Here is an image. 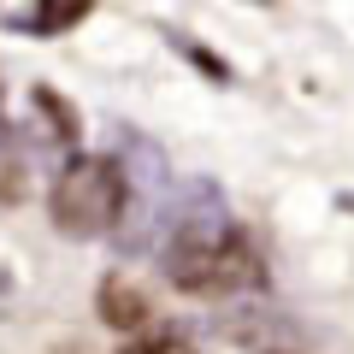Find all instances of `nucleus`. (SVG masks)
Wrapping results in <instances>:
<instances>
[{
  "label": "nucleus",
  "instance_id": "obj_1",
  "mask_svg": "<svg viewBox=\"0 0 354 354\" xmlns=\"http://www.w3.org/2000/svg\"><path fill=\"white\" fill-rule=\"evenodd\" d=\"M171 236H165V278L189 295H236L266 278L260 248L242 225L225 218V195L213 183H183L177 207H165Z\"/></svg>",
  "mask_w": 354,
  "mask_h": 354
},
{
  "label": "nucleus",
  "instance_id": "obj_5",
  "mask_svg": "<svg viewBox=\"0 0 354 354\" xmlns=\"http://www.w3.org/2000/svg\"><path fill=\"white\" fill-rule=\"evenodd\" d=\"M118 354H195V342L183 337V330H160V337H136V342H124Z\"/></svg>",
  "mask_w": 354,
  "mask_h": 354
},
{
  "label": "nucleus",
  "instance_id": "obj_2",
  "mask_svg": "<svg viewBox=\"0 0 354 354\" xmlns=\"http://www.w3.org/2000/svg\"><path fill=\"white\" fill-rule=\"evenodd\" d=\"M48 213H53V230H65L77 242H95L106 230H118L130 213L124 160H113V153H71L48 189Z\"/></svg>",
  "mask_w": 354,
  "mask_h": 354
},
{
  "label": "nucleus",
  "instance_id": "obj_6",
  "mask_svg": "<svg viewBox=\"0 0 354 354\" xmlns=\"http://www.w3.org/2000/svg\"><path fill=\"white\" fill-rule=\"evenodd\" d=\"M6 295H12V272L0 266V307H6Z\"/></svg>",
  "mask_w": 354,
  "mask_h": 354
},
{
  "label": "nucleus",
  "instance_id": "obj_4",
  "mask_svg": "<svg viewBox=\"0 0 354 354\" xmlns=\"http://www.w3.org/2000/svg\"><path fill=\"white\" fill-rule=\"evenodd\" d=\"M101 319H106L113 330H136V325H148V301H142L130 283H113V278H106V283H101Z\"/></svg>",
  "mask_w": 354,
  "mask_h": 354
},
{
  "label": "nucleus",
  "instance_id": "obj_3",
  "mask_svg": "<svg viewBox=\"0 0 354 354\" xmlns=\"http://www.w3.org/2000/svg\"><path fill=\"white\" fill-rule=\"evenodd\" d=\"M83 12H88L83 0H71V6H12V12L0 18V24H12V30H30V36H59V30H71Z\"/></svg>",
  "mask_w": 354,
  "mask_h": 354
}]
</instances>
